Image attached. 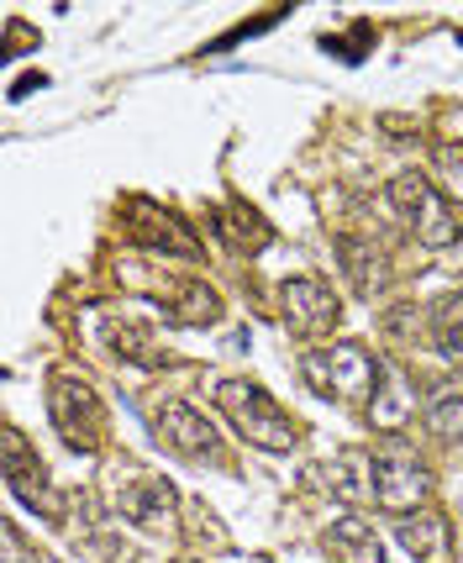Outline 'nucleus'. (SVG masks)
Here are the masks:
<instances>
[{
	"label": "nucleus",
	"mask_w": 463,
	"mask_h": 563,
	"mask_svg": "<svg viewBox=\"0 0 463 563\" xmlns=\"http://www.w3.org/2000/svg\"><path fill=\"white\" fill-rule=\"evenodd\" d=\"M432 327H438L442 353L463 364V295H442L438 306H432Z\"/></svg>",
	"instance_id": "15"
},
{
	"label": "nucleus",
	"mask_w": 463,
	"mask_h": 563,
	"mask_svg": "<svg viewBox=\"0 0 463 563\" xmlns=\"http://www.w3.org/2000/svg\"><path fill=\"white\" fill-rule=\"evenodd\" d=\"M48 406H53V427H58V438L79 448V453H96L100 438H106V411H100V395L85 385V379H74V374H58L48 390Z\"/></svg>",
	"instance_id": "4"
},
{
	"label": "nucleus",
	"mask_w": 463,
	"mask_h": 563,
	"mask_svg": "<svg viewBox=\"0 0 463 563\" xmlns=\"http://www.w3.org/2000/svg\"><path fill=\"white\" fill-rule=\"evenodd\" d=\"M390 200L400 206V217L416 227V238L427 247H448L459 243V217L448 211V200L438 196V185L427 174H395L390 179Z\"/></svg>",
	"instance_id": "3"
},
{
	"label": "nucleus",
	"mask_w": 463,
	"mask_h": 563,
	"mask_svg": "<svg viewBox=\"0 0 463 563\" xmlns=\"http://www.w3.org/2000/svg\"><path fill=\"white\" fill-rule=\"evenodd\" d=\"M427 490H432V479H427V468L416 459V448L390 438L374 453V500H379L385 511H411Z\"/></svg>",
	"instance_id": "5"
},
{
	"label": "nucleus",
	"mask_w": 463,
	"mask_h": 563,
	"mask_svg": "<svg viewBox=\"0 0 463 563\" xmlns=\"http://www.w3.org/2000/svg\"><path fill=\"white\" fill-rule=\"evenodd\" d=\"M153 427H158V438L169 442L174 453H185V459H196V453H211V442L217 432L206 427L196 406H185V400H164L158 411H153Z\"/></svg>",
	"instance_id": "7"
},
{
	"label": "nucleus",
	"mask_w": 463,
	"mask_h": 563,
	"mask_svg": "<svg viewBox=\"0 0 463 563\" xmlns=\"http://www.w3.org/2000/svg\"><path fill=\"white\" fill-rule=\"evenodd\" d=\"M143 217L132 221L137 227V238H147L153 247H164V253H179V258H196L200 243L190 238V227H179V217H169V211H153V206H137Z\"/></svg>",
	"instance_id": "10"
},
{
	"label": "nucleus",
	"mask_w": 463,
	"mask_h": 563,
	"mask_svg": "<svg viewBox=\"0 0 463 563\" xmlns=\"http://www.w3.org/2000/svg\"><path fill=\"white\" fill-rule=\"evenodd\" d=\"M400 548L416 563H453V521L442 511H416L400 521Z\"/></svg>",
	"instance_id": "8"
},
{
	"label": "nucleus",
	"mask_w": 463,
	"mask_h": 563,
	"mask_svg": "<svg viewBox=\"0 0 463 563\" xmlns=\"http://www.w3.org/2000/svg\"><path fill=\"white\" fill-rule=\"evenodd\" d=\"M217 406L221 417L232 421L238 432H243L253 448H268V453H290L295 448V421L274 406L264 395V385H253V379H221L217 385Z\"/></svg>",
	"instance_id": "1"
},
{
	"label": "nucleus",
	"mask_w": 463,
	"mask_h": 563,
	"mask_svg": "<svg viewBox=\"0 0 463 563\" xmlns=\"http://www.w3.org/2000/svg\"><path fill=\"white\" fill-rule=\"evenodd\" d=\"M247 563H264V559H247Z\"/></svg>",
	"instance_id": "18"
},
{
	"label": "nucleus",
	"mask_w": 463,
	"mask_h": 563,
	"mask_svg": "<svg viewBox=\"0 0 463 563\" xmlns=\"http://www.w3.org/2000/svg\"><path fill=\"white\" fill-rule=\"evenodd\" d=\"M438 169H442V185H448V196L463 206V143H442V147H438Z\"/></svg>",
	"instance_id": "17"
},
{
	"label": "nucleus",
	"mask_w": 463,
	"mask_h": 563,
	"mask_svg": "<svg viewBox=\"0 0 463 563\" xmlns=\"http://www.w3.org/2000/svg\"><path fill=\"white\" fill-rule=\"evenodd\" d=\"M279 311L290 321V332L317 338V332H327V327L338 321V295L327 290L321 279L300 274V279H285V285H279Z\"/></svg>",
	"instance_id": "6"
},
{
	"label": "nucleus",
	"mask_w": 463,
	"mask_h": 563,
	"mask_svg": "<svg viewBox=\"0 0 463 563\" xmlns=\"http://www.w3.org/2000/svg\"><path fill=\"white\" fill-rule=\"evenodd\" d=\"M122 511L132 516V521H143V527H164L174 516V490L164 479H137V485L122 495Z\"/></svg>",
	"instance_id": "12"
},
{
	"label": "nucleus",
	"mask_w": 463,
	"mask_h": 563,
	"mask_svg": "<svg viewBox=\"0 0 463 563\" xmlns=\"http://www.w3.org/2000/svg\"><path fill=\"white\" fill-rule=\"evenodd\" d=\"M327 468V490L338 495V500H368L374 495V459H364V453H342L338 464H321Z\"/></svg>",
	"instance_id": "11"
},
{
	"label": "nucleus",
	"mask_w": 463,
	"mask_h": 563,
	"mask_svg": "<svg viewBox=\"0 0 463 563\" xmlns=\"http://www.w3.org/2000/svg\"><path fill=\"white\" fill-rule=\"evenodd\" d=\"M300 374L311 379V390L321 395H338V400H364L368 390H379V364L368 358V347L359 343H332V347H317L306 353Z\"/></svg>",
	"instance_id": "2"
},
{
	"label": "nucleus",
	"mask_w": 463,
	"mask_h": 563,
	"mask_svg": "<svg viewBox=\"0 0 463 563\" xmlns=\"http://www.w3.org/2000/svg\"><path fill=\"white\" fill-rule=\"evenodd\" d=\"M411 411H416V395L406 390V379H400L395 368H385V385L374 390V427L395 432V427H406Z\"/></svg>",
	"instance_id": "14"
},
{
	"label": "nucleus",
	"mask_w": 463,
	"mask_h": 563,
	"mask_svg": "<svg viewBox=\"0 0 463 563\" xmlns=\"http://www.w3.org/2000/svg\"><path fill=\"white\" fill-rule=\"evenodd\" d=\"M427 427L442 438H463V374H448L442 385H432L427 400Z\"/></svg>",
	"instance_id": "13"
},
{
	"label": "nucleus",
	"mask_w": 463,
	"mask_h": 563,
	"mask_svg": "<svg viewBox=\"0 0 463 563\" xmlns=\"http://www.w3.org/2000/svg\"><path fill=\"white\" fill-rule=\"evenodd\" d=\"M327 559L332 563H385V548L374 538L364 516H338L327 532Z\"/></svg>",
	"instance_id": "9"
},
{
	"label": "nucleus",
	"mask_w": 463,
	"mask_h": 563,
	"mask_svg": "<svg viewBox=\"0 0 463 563\" xmlns=\"http://www.w3.org/2000/svg\"><path fill=\"white\" fill-rule=\"evenodd\" d=\"M217 221L232 232V238H238V243H247V247H264L268 243V227H264V217H258L253 206H232V211H227V217H217Z\"/></svg>",
	"instance_id": "16"
}]
</instances>
